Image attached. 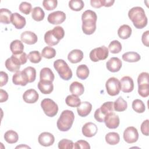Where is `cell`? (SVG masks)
Returning <instances> with one entry per match:
<instances>
[{"mask_svg": "<svg viewBox=\"0 0 149 149\" xmlns=\"http://www.w3.org/2000/svg\"><path fill=\"white\" fill-rule=\"evenodd\" d=\"M97 16L95 12L91 10L84 11L81 15L82 30L85 34L91 35L96 30Z\"/></svg>", "mask_w": 149, "mask_h": 149, "instance_id": "6da1fadb", "label": "cell"}, {"mask_svg": "<svg viewBox=\"0 0 149 149\" xmlns=\"http://www.w3.org/2000/svg\"><path fill=\"white\" fill-rule=\"evenodd\" d=\"M128 16L134 26L138 29H143L147 24V17L141 7L135 6L130 9L128 12Z\"/></svg>", "mask_w": 149, "mask_h": 149, "instance_id": "7a4b0ae2", "label": "cell"}, {"mask_svg": "<svg viewBox=\"0 0 149 149\" xmlns=\"http://www.w3.org/2000/svg\"><path fill=\"white\" fill-rule=\"evenodd\" d=\"M74 120V115L73 112L70 110H64L62 112L57 120V127L62 132H66L71 128Z\"/></svg>", "mask_w": 149, "mask_h": 149, "instance_id": "3957f363", "label": "cell"}, {"mask_svg": "<svg viewBox=\"0 0 149 149\" xmlns=\"http://www.w3.org/2000/svg\"><path fill=\"white\" fill-rule=\"evenodd\" d=\"M65 31L61 26H56L52 30H48L44 35L45 43L50 46L57 45L64 37Z\"/></svg>", "mask_w": 149, "mask_h": 149, "instance_id": "277c9868", "label": "cell"}, {"mask_svg": "<svg viewBox=\"0 0 149 149\" xmlns=\"http://www.w3.org/2000/svg\"><path fill=\"white\" fill-rule=\"evenodd\" d=\"M54 67L62 79L69 80L72 78V72L64 60L61 59L56 60L54 62Z\"/></svg>", "mask_w": 149, "mask_h": 149, "instance_id": "5b68a950", "label": "cell"}, {"mask_svg": "<svg viewBox=\"0 0 149 149\" xmlns=\"http://www.w3.org/2000/svg\"><path fill=\"white\" fill-rule=\"evenodd\" d=\"M138 93L142 97H147L149 95V81L148 73L147 72L141 73L137 78Z\"/></svg>", "mask_w": 149, "mask_h": 149, "instance_id": "8992f818", "label": "cell"}, {"mask_svg": "<svg viewBox=\"0 0 149 149\" xmlns=\"http://www.w3.org/2000/svg\"><path fill=\"white\" fill-rule=\"evenodd\" d=\"M113 109V102L108 101L104 102L100 108L96 109L94 112V118L99 122H104V119L107 115L112 112Z\"/></svg>", "mask_w": 149, "mask_h": 149, "instance_id": "52a82bcc", "label": "cell"}, {"mask_svg": "<svg viewBox=\"0 0 149 149\" xmlns=\"http://www.w3.org/2000/svg\"><path fill=\"white\" fill-rule=\"evenodd\" d=\"M41 107L45 114L49 117L55 116L58 111V105L50 98H45L41 102Z\"/></svg>", "mask_w": 149, "mask_h": 149, "instance_id": "ba28073f", "label": "cell"}, {"mask_svg": "<svg viewBox=\"0 0 149 149\" xmlns=\"http://www.w3.org/2000/svg\"><path fill=\"white\" fill-rule=\"evenodd\" d=\"M108 49L105 46H101L92 49L90 52L89 56L91 61L95 62L107 59L108 56Z\"/></svg>", "mask_w": 149, "mask_h": 149, "instance_id": "9c48e42d", "label": "cell"}, {"mask_svg": "<svg viewBox=\"0 0 149 149\" xmlns=\"http://www.w3.org/2000/svg\"><path fill=\"white\" fill-rule=\"evenodd\" d=\"M105 87L107 93L109 95L115 96L119 94L120 90V81L116 77H110L106 81Z\"/></svg>", "mask_w": 149, "mask_h": 149, "instance_id": "30bf717a", "label": "cell"}, {"mask_svg": "<svg viewBox=\"0 0 149 149\" xmlns=\"http://www.w3.org/2000/svg\"><path fill=\"white\" fill-rule=\"evenodd\" d=\"M139 139V133L136 128L133 126L127 127L123 132V139L129 143L132 144L136 142Z\"/></svg>", "mask_w": 149, "mask_h": 149, "instance_id": "8fae6325", "label": "cell"}, {"mask_svg": "<svg viewBox=\"0 0 149 149\" xmlns=\"http://www.w3.org/2000/svg\"><path fill=\"white\" fill-rule=\"evenodd\" d=\"M66 19V14L60 10L49 13L48 16V22L52 24H59L62 23Z\"/></svg>", "mask_w": 149, "mask_h": 149, "instance_id": "7c38bea8", "label": "cell"}, {"mask_svg": "<svg viewBox=\"0 0 149 149\" xmlns=\"http://www.w3.org/2000/svg\"><path fill=\"white\" fill-rule=\"evenodd\" d=\"M21 63L17 58L13 54L8 58L5 63L6 69L12 72H16L19 70L21 66Z\"/></svg>", "mask_w": 149, "mask_h": 149, "instance_id": "4fadbf2b", "label": "cell"}, {"mask_svg": "<svg viewBox=\"0 0 149 149\" xmlns=\"http://www.w3.org/2000/svg\"><path fill=\"white\" fill-rule=\"evenodd\" d=\"M104 122L108 128L116 129L119 125L120 120L118 115L112 112L107 115L104 119Z\"/></svg>", "mask_w": 149, "mask_h": 149, "instance_id": "5bb4252c", "label": "cell"}, {"mask_svg": "<svg viewBox=\"0 0 149 149\" xmlns=\"http://www.w3.org/2000/svg\"><path fill=\"white\" fill-rule=\"evenodd\" d=\"M38 141L39 144L44 147H49L52 146L55 141L54 135L49 132L41 133L38 137Z\"/></svg>", "mask_w": 149, "mask_h": 149, "instance_id": "9a60e30c", "label": "cell"}, {"mask_svg": "<svg viewBox=\"0 0 149 149\" xmlns=\"http://www.w3.org/2000/svg\"><path fill=\"white\" fill-rule=\"evenodd\" d=\"M120 90L126 93L132 92L134 89V82L132 77L128 76L123 77L120 81Z\"/></svg>", "mask_w": 149, "mask_h": 149, "instance_id": "2e32d148", "label": "cell"}, {"mask_svg": "<svg viewBox=\"0 0 149 149\" xmlns=\"http://www.w3.org/2000/svg\"><path fill=\"white\" fill-rule=\"evenodd\" d=\"M12 81L14 84L20 85L22 86H25L28 83H29L27 76L23 70H19L13 74L12 77Z\"/></svg>", "mask_w": 149, "mask_h": 149, "instance_id": "e0dca14e", "label": "cell"}, {"mask_svg": "<svg viewBox=\"0 0 149 149\" xmlns=\"http://www.w3.org/2000/svg\"><path fill=\"white\" fill-rule=\"evenodd\" d=\"M82 133L87 137H92L94 136L98 131L97 125L93 122H87L82 127Z\"/></svg>", "mask_w": 149, "mask_h": 149, "instance_id": "ac0fdd59", "label": "cell"}, {"mask_svg": "<svg viewBox=\"0 0 149 149\" xmlns=\"http://www.w3.org/2000/svg\"><path fill=\"white\" fill-rule=\"evenodd\" d=\"M122 61L117 57L110 58L106 63L107 69L111 72H117L122 68Z\"/></svg>", "mask_w": 149, "mask_h": 149, "instance_id": "d6986e66", "label": "cell"}, {"mask_svg": "<svg viewBox=\"0 0 149 149\" xmlns=\"http://www.w3.org/2000/svg\"><path fill=\"white\" fill-rule=\"evenodd\" d=\"M39 98V95L36 90L31 88L26 90L23 94L24 101L28 104L36 102Z\"/></svg>", "mask_w": 149, "mask_h": 149, "instance_id": "ffe728a7", "label": "cell"}, {"mask_svg": "<svg viewBox=\"0 0 149 149\" xmlns=\"http://www.w3.org/2000/svg\"><path fill=\"white\" fill-rule=\"evenodd\" d=\"M20 38L22 42L29 45L34 44L38 40L37 35L30 31H25L23 32L21 34Z\"/></svg>", "mask_w": 149, "mask_h": 149, "instance_id": "44dd1931", "label": "cell"}, {"mask_svg": "<svg viewBox=\"0 0 149 149\" xmlns=\"http://www.w3.org/2000/svg\"><path fill=\"white\" fill-rule=\"evenodd\" d=\"M11 22L12 24L17 29H23L26 23V19L23 16L20 15L18 13H12Z\"/></svg>", "mask_w": 149, "mask_h": 149, "instance_id": "7402d4cb", "label": "cell"}, {"mask_svg": "<svg viewBox=\"0 0 149 149\" xmlns=\"http://www.w3.org/2000/svg\"><path fill=\"white\" fill-rule=\"evenodd\" d=\"M54 78V74L49 68H44L41 70L40 73V81L43 82H52Z\"/></svg>", "mask_w": 149, "mask_h": 149, "instance_id": "603a6c76", "label": "cell"}, {"mask_svg": "<svg viewBox=\"0 0 149 149\" xmlns=\"http://www.w3.org/2000/svg\"><path fill=\"white\" fill-rule=\"evenodd\" d=\"M92 109V105L87 101L81 102L80 105L77 107L78 115L81 117H86L90 113Z\"/></svg>", "mask_w": 149, "mask_h": 149, "instance_id": "cb8c5ba5", "label": "cell"}, {"mask_svg": "<svg viewBox=\"0 0 149 149\" xmlns=\"http://www.w3.org/2000/svg\"><path fill=\"white\" fill-rule=\"evenodd\" d=\"M83 58V52L78 49H73L71 51L68 55V60L72 63H77L80 62Z\"/></svg>", "mask_w": 149, "mask_h": 149, "instance_id": "d4e9b609", "label": "cell"}, {"mask_svg": "<svg viewBox=\"0 0 149 149\" xmlns=\"http://www.w3.org/2000/svg\"><path fill=\"white\" fill-rule=\"evenodd\" d=\"M10 49L13 55L20 54L23 52V44L19 40H13L10 44Z\"/></svg>", "mask_w": 149, "mask_h": 149, "instance_id": "484cf974", "label": "cell"}, {"mask_svg": "<svg viewBox=\"0 0 149 149\" xmlns=\"http://www.w3.org/2000/svg\"><path fill=\"white\" fill-rule=\"evenodd\" d=\"M132 28L127 24H123L119 27L118 30V34L119 38L126 40L129 38L132 34Z\"/></svg>", "mask_w": 149, "mask_h": 149, "instance_id": "4316f807", "label": "cell"}, {"mask_svg": "<svg viewBox=\"0 0 149 149\" xmlns=\"http://www.w3.org/2000/svg\"><path fill=\"white\" fill-rule=\"evenodd\" d=\"M69 90L72 94L79 96L83 94L84 88V86L81 83L78 81H73L70 85Z\"/></svg>", "mask_w": 149, "mask_h": 149, "instance_id": "83f0119b", "label": "cell"}, {"mask_svg": "<svg viewBox=\"0 0 149 149\" xmlns=\"http://www.w3.org/2000/svg\"><path fill=\"white\" fill-rule=\"evenodd\" d=\"M38 88L44 94H49L51 93L54 90L52 82H43L40 81L38 83Z\"/></svg>", "mask_w": 149, "mask_h": 149, "instance_id": "f1b7e54d", "label": "cell"}, {"mask_svg": "<svg viewBox=\"0 0 149 149\" xmlns=\"http://www.w3.org/2000/svg\"><path fill=\"white\" fill-rule=\"evenodd\" d=\"M89 73L90 71L88 68L84 64H81L77 68L76 75L77 77L81 80L86 79L88 77Z\"/></svg>", "mask_w": 149, "mask_h": 149, "instance_id": "f546056e", "label": "cell"}, {"mask_svg": "<svg viewBox=\"0 0 149 149\" xmlns=\"http://www.w3.org/2000/svg\"><path fill=\"white\" fill-rule=\"evenodd\" d=\"M140 59V55L136 52H127L122 55V59L128 62H136Z\"/></svg>", "mask_w": 149, "mask_h": 149, "instance_id": "4dcf8cb0", "label": "cell"}, {"mask_svg": "<svg viewBox=\"0 0 149 149\" xmlns=\"http://www.w3.org/2000/svg\"><path fill=\"white\" fill-rule=\"evenodd\" d=\"M127 104L122 97H119L113 102V109L116 112H123L127 109Z\"/></svg>", "mask_w": 149, "mask_h": 149, "instance_id": "1f68e13d", "label": "cell"}, {"mask_svg": "<svg viewBox=\"0 0 149 149\" xmlns=\"http://www.w3.org/2000/svg\"><path fill=\"white\" fill-rule=\"evenodd\" d=\"M12 13L8 9L2 8L0 10V22L3 24H9L11 22Z\"/></svg>", "mask_w": 149, "mask_h": 149, "instance_id": "d6a6232c", "label": "cell"}, {"mask_svg": "<svg viewBox=\"0 0 149 149\" xmlns=\"http://www.w3.org/2000/svg\"><path fill=\"white\" fill-rule=\"evenodd\" d=\"M4 139L8 143L14 144L18 141L19 135L15 131L9 130L5 133Z\"/></svg>", "mask_w": 149, "mask_h": 149, "instance_id": "836d02e7", "label": "cell"}, {"mask_svg": "<svg viewBox=\"0 0 149 149\" xmlns=\"http://www.w3.org/2000/svg\"><path fill=\"white\" fill-rule=\"evenodd\" d=\"M65 102L68 106L70 107H78L81 102L78 96L72 94L66 97L65 99Z\"/></svg>", "mask_w": 149, "mask_h": 149, "instance_id": "e575fe53", "label": "cell"}, {"mask_svg": "<svg viewBox=\"0 0 149 149\" xmlns=\"http://www.w3.org/2000/svg\"><path fill=\"white\" fill-rule=\"evenodd\" d=\"M106 142L110 145H116L120 141L119 134L116 132H109L105 136Z\"/></svg>", "mask_w": 149, "mask_h": 149, "instance_id": "d590c367", "label": "cell"}, {"mask_svg": "<svg viewBox=\"0 0 149 149\" xmlns=\"http://www.w3.org/2000/svg\"><path fill=\"white\" fill-rule=\"evenodd\" d=\"M44 16L45 13L41 8L39 6H36L33 9L31 17L34 20L37 22L41 21L44 19Z\"/></svg>", "mask_w": 149, "mask_h": 149, "instance_id": "8d00e7d4", "label": "cell"}, {"mask_svg": "<svg viewBox=\"0 0 149 149\" xmlns=\"http://www.w3.org/2000/svg\"><path fill=\"white\" fill-rule=\"evenodd\" d=\"M132 108L137 113H143L146 110V107L144 102L139 99L134 100L132 105Z\"/></svg>", "mask_w": 149, "mask_h": 149, "instance_id": "74e56055", "label": "cell"}, {"mask_svg": "<svg viewBox=\"0 0 149 149\" xmlns=\"http://www.w3.org/2000/svg\"><path fill=\"white\" fill-rule=\"evenodd\" d=\"M84 6V2L82 0H71L69 2L70 9L74 11L81 10Z\"/></svg>", "mask_w": 149, "mask_h": 149, "instance_id": "f35d334b", "label": "cell"}, {"mask_svg": "<svg viewBox=\"0 0 149 149\" xmlns=\"http://www.w3.org/2000/svg\"><path fill=\"white\" fill-rule=\"evenodd\" d=\"M23 71L28 77L29 83H32L35 81L36 78V69L32 66H28L24 68Z\"/></svg>", "mask_w": 149, "mask_h": 149, "instance_id": "ab89813d", "label": "cell"}, {"mask_svg": "<svg viewBox=\"0 0 149 149\" xmlns=\"http://www.w3.org/2000/svg\"><path fill=\"white\" fill-rule=\"evenodd\" d=\"M56 51L51 47H44L41 52V56L47 59H51L55 56Z\"/></svg>", "mask_w": 149, "mask_h": 149, "instance_id": "60d3db41", "label": "cell"}, {"mask_svg": "<svg viewBox=\"0 0 149 149\" xmlns=\"http://www.w3.org/2000/svg\"><path fill=\"white\" fill-rule=\"evenodd\" d=\"M108 48L111 53L118 54L121 51L122 47L121 43L119 41L113 40L109 44Z\"/></svg>", "mask_w": 149, "mask_h": 149, "instance_id": "b9f144b4", "label": "cell"}, {"mask_svg": "<svg viewBox=\"0 0 149 149\" xmlns=\"http://www.w3.org/2000/svg\"><path fill=\"white\" fill-rule=\"evenodd\" d=\"M29 61L33 63H39L41 61L42 56L38 51H33L29 52L27 55Z\"/></svg>", "mask_w": 149, "mask_h": 149, "instance_id": "7bdbcfd3", "label": "cell"}, {"mask_svg": "<svg viewBox=\"0 0 149 149\" xmlns=\"http://www.w3.org/2000/svg\"><path fill=\"white\" fill-rule=\"evenodd\" d=\"M74 143L72 140L63 139L59 141L58 146L60 149H71L73 148Z\"/></svg>", "mask_w": 149, "mask_h": 149, "instance_id": "ee69618b", "label": "cell"}, {"mask_svg": "<svg viewBox=\"0 0 149 149\" xmlns=\"http://www.w3.org/2000/svg\"><path fill=\"white\" fill-rule=\"evenodd\" d=\"M58 1L56 0H44L42 1L44 8L47 10H52L57 6Z\"/></svg>", "mask_w": 149, "mask_h": 149, "instance_id": "f6af8a7d", "label": "cell"}, {"mask_svg": "<svg viewBox=\"0 0 149 149\" xmlns=\"http://www.w3.org/2000/svg\"><path fill=\"white\" fill-rule=\"evenodd\" d=\"M19 9L22 13L25 15H29L32 9V6L31 3L27 2H22L19 5Z\"/></svg>", "mask_w": 149, "mask_h": 149, "instance_id": "bcb514c9", "label": "cell"}, {"mask_svg": "<svg viewBox=\"0 0 149 149\" xmlns=\"http://www.w3.org/2000/svg\"><path fill=\"white\" fill-rule=\"evenodd\" d=\"M73 148L75 149H90V146L89 143L83 140H80L77 141L73 146Z\"/></svg>", "mask_w": 149, "mask_h": 149, "instance_id": "7dc6e473", "label": "cell"}, {"mask_svg": "<svg viewBox=\"0 0 149 149\" xmlns=\"http://www.w3.org/2000/svg\"><path fill=\"white\" fill-rule=\"evenodd\" d=\"M148 125H149V120L147 119L143 122L141 125V133L145 136H148Z\"/></svg>", "mask_w": 149, "mask_h": 149, "instance_id": "c3c4849f", "label": "cell"}, {"mask_svg": "<svg viewBox=\"0 0 149 149\" xmlns=\"http://www.w3.org/2000/svg\"><path fill=\"white\" fill-rule=\"evenodd\" d=\"M8 81V75L5 72L1 71L0 72V87L5 85Z\"/></svg>", "mask_w": 149, "mask_h": 149, "instance_id": "681fc988", "label": "cell"}, {"mask_svg": "<svg viewBox=\"0 0 149 149\" xmlns=\"http://www.w3.org/2000/svg\"><path fill=\"white\" fill-rule=\"evenodd\" d=\"M105 0H91L90 3L91 6L95 8H100L104 6Z\"/></svg>", "mask_w": 149, "mask_h": 149, "instance_id": "f907efd6", "label": "cell"}, {"mask_svg": "<svg viewBox=\"0 0 149 149\" xmlns=\"http://www.w3.org/2000/svg\"><path fill=\"white\" fill-rule=\"evenodd\" d=\"M148 36H149V31L147 30L143 33L141 37V41L143 44L146 47H148Z\"/></svg>", "mask_w": 149, "mask_h": 149, "instance_id": "816d5d0a", "label": "cell"}, {"mask_svg": "<svg viewBox=\"0 0 149 149\" xmlns=\"http://www.w3.org/2000/svg\"><path fill=\"white\" fill-rule=\"evenodd\" d=\"M8 99V94L7 92L3 89L0 90V102H5Z\"/></svg>", "mask_w": 149, "mask_h": 149, "instance_id": "f5cc1de1", "label": "cell"}, {"mask_svg": "<svg viewBox=\"0 0 149 149\" xmlns=\"http://www.w3.org/2000/svg\"><path fill=\"white\" fill-rule=\"evenodd\" d=\"M115 2V1L113 0H105V3H104V6L105 7H109L111 6L113 3Z\"/></svg>", "mask_w": 149, "mask_h": 149, "instance_id": "db71d44e", "label": "cell"}, {"mask_svg": "<svg viewBox=\"0 0 149 149\" xmlns=\"http://www.w3.org/2000/svg\"><path fill=\"white\" fill-rule=\"evenodd\" d=\"M21 147H22V148H23H23H24V147H26V148H30L29 146H24V145H23V144H22V145H21V146H17V147H16V148H21Z\"/></svg>", "mask_w": 149, "mask_h": 149, "instance_id": "11a10c76", "label": "cell"}]
</instances>
